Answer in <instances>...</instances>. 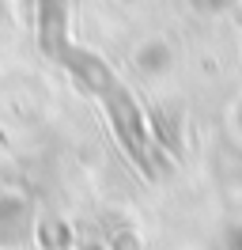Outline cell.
<instances>
[{
    "label": "cell",
    "mask_w": 242,
    "mask_h": 250,
    "mask_svg": "<svg viewBox=\"0 0 242 250\" xmlns=\"http://www.w3.org/2000/svg\"><path fill=\"white\" fill-rule=\"evenodd\" d=\"M83 64H87V72H80V76L106 99V110L114 114V125H118L121 144L129 148V156L140 159V167H148V156H144V125H140V114L129 106V95L121 91V83L110 76V68H102L99 61H87V57H83Z\"/></svg>",
    "instance_id": "6da1fadb"
}]
</instances>
